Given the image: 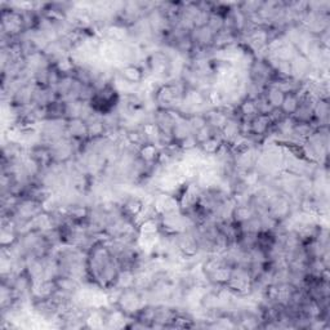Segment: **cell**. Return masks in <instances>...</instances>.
Instances as JSON below:
<instances>
[{
	"label": "cell",
	"mask_w": 330,
	"mask_h": 330,
	"mask_svg": "<svg viewBox=\"0 0 330 330\" xmlns=\"http://www.w3.org/2000/svg\"><path fill=\"white\" fill-rule=\"evenodd\" d=\"M119 74L130 84H142L146 79L143 69L138 65H124L119 69Z\"/></svg>",
	"instance_id": "obj_1"
},
{
	"label": "cell",
	"mask_w": 330,
	"mask_h": 330,
	"mask_svg": "<svg viewBox=\"0 0 330 330\" xmlns=\"http://www.w3.org/2000/svg\"><path fill=\"white\" fill-rule=\"evenodd\" d=\"M298 106H299V99H298L297 94H285V97L282 99L281 106H280V111L285 116H293V114L297 111Z\"/></svg>",
	"instance_id": "obj_2"
},
{
	"label": "cell",
	"mask_w": 330,
	"mask_h": 330,
	"mask_svg": "<svg viewBox=\"0 0 330 330\" xmlns=\"http://www.w3.org/2000/svg\"><path fill=\"white\" fill-rule=\"evenodd\" d=\"M160 148L156 144L146 143L138 148V156L146 162H156L157 155H159Z\"/></svg>",
	"instance_id": "obj_3"
},
{
	"label": "cell",
	"mask_w": 330,
	"mask_h": 330,
	"mask_svg": "<svg viewBox=\"0 0 330 330\" xmlns=\"http://www.w3.org/2000/svg\"><path fill=\"white\" fill-rule=\"evenodd\" d=\"M253 216H254V213H253L250 205H236L232 210L231 218L235 223H243L252 218Z\"/></svg>",
	"instance_id": "obj_4"
},
{
	"label": "cell",
	"mask_w": 330,
	"mask_h": 330,
	"mask_svg": "<svg viewBox=\"0 0 330 330\" xmlns=\"http://www.w3.org/2000/svg\"><path fill=\"white\" fill-rule=\"evenodd\" d=\"M222 143L223 139L221 137H212L208 141H205L204 143L199 144V148L204 155H216L218 152L219 147L222 146Z\"/></svg>",
	"instance_id": "obj_5"
},
{
	"label": "cell",
	"mask_w": 330,
	"mask_h": 330,
	"mask_svg": "<svg viewBox=\"0 0 330 330\" xmlns=\"http://www.w3.org/2000/svg\"><path fill=\"white\" fill-rule=\"evenodd\" d=\"M264 97H266L268 103H270L273 108H280V106H281L282 103V99H284L285 94L282 93V92H280L277 88L267 87L266 88V90H264Z\"/></svg>",
	"instance_id": "obj_6"
},
{
	"label": "cell",
	"mask_w": 330,
	"mask_h": 330,
	"mask_svg": "<svg viewBox=\"0 0 330 330\" xmlns=\"http://www.w3.org/2000/svg\"><path fill=\"white\" fill-rule=\"evenodd\" d=\"M217 133V130H214L212 126L209 125H205L204 128H201L200 130H198V132L194 133V135H195L196 141H198L199 144L204 143L205 141H208L209 138H212V137H214Z\"/></svg>",
	"instance_id": "obj_7"
},
{
	"label": "cell",
	"mask_w": 330,
	"mask_h": 330,
	"mask_svg": "<svg viewBox=\"0 0 330 330\" xmlns=\"http://www.w3.org/2000/svg\"><path fill=\"white\" fill-rule=\"evenodd\" d=\"M178 146H180L183 151H190V150H194V148L199 147V143H198V141H196L195 135L190 134L189 137H186L185 139H182V141L178 143Z\"/></svg>",
	"instance_id": "obj_8"
}]
</instances>
